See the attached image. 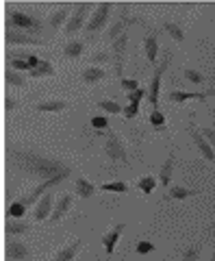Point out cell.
I'll use <instances>...</instances> for the list:
<instances>
[{"mask_svg":"<svg viewBox=\"0 0 215 261\" xmlns=\"http://www.w3.org/2000/svg\"><path fill=\"white\" fill-rule=\"evenodd\" d=\"M102 192H118V194H126L128 192V185L122 183V181H113V183H104L100 187Z\"/></svg>","mask_w":215,"mask_h":261,"instance_id":"cell-30","label":"cell"},{"mask_svg":"<svg viewBox=\"0 0 215 261\" xmlns=\"http://www.w3.org/2000/svg\"><path fill=\"white\" fill-rule=\"evenodd\" d=\"M104 152L111 161H126V148H124L122 140L115 133H106V144H104Z\"/></svg>","mask_w":215,"mask_h":261,"instance_id":"cell-4","label":"cell"},{"mask_svg":"<svg viewBox=\"0 0 215 261\" xmlns=\"http://www.w3.org/2000/svg\"><path fill=\"white\" fill-rule=\"evenodd\" d=\"M172 170H174V152H170V154H168V159H165L163 168H161V174H159V183H161L163 187H170Z\"/></svg>","mask_w":215,"mask_h":261,"instance_id":"cell-16","label":"cell"},{"mask_svg":"<svg viewBox=\"0 0 215 261\" xmlns=\"http://www.w3.org/2000/svg\"><path fill=\"white\" fill-rule=\"evenodd\" d=\"M89 9H92V5H76L74 7V15L70 18V22H68V27H65V31L70 33H76V31H80L83 29V22L87 20V13H89Z\"/></svg>","mask_w":215,"mask_h":261,"instance_id":"cell-7","label":"cell"},{"mask_svg":"<svg viewBox=\"0 0 215 261\" xmlns=\"http://www.w3.org/2000/svg\"><path fill=\"white\" fill-rule=\"evenodd\" d=\"M68 15H70V5L59 7V9H57V11L50 15V20H48V27H50L52 31H57L65 20H68Z\"/></svg>","mask_w":215,"mask_h":261,"instance_id":"cell-17","label":"cell"},{"mask_svg":"<svg viewBox=\"0 0 215 261\" xmlns=\"http://www.w3.org/2000/svg\"><path fill=\"white\" fill-rule=\"evenodd\" d=\"M124 228H126V224L124 222H120V224H115L109 233H104L102 235V244H104V252L106 255H113V250H115V244L120 242V238H122V233H124Z\"/></svg>","mask_w":215,"mask_h":261,"instance_id":"cell-9","label":"cell"},{"mask_svg":"<svg viewBox=\"0 0 215 261\" xmlns=\"http://www.w3.org/2000/svg\"><path fill=\"white\" fill-rule=\"evenodd\" d=\"M122 29H124V22H122V20H118V22H115L113 27L109 29V39H113V42H115L118 37H122V35H124Z\"/></svg>","mask_w":215,"mask_h":261,"instance_id":"cell-36","label":"cell"},{"mask_svg":"<svg viewBox=\"0 0 215 261\" xmlns=\"http://www.w3.org/2000/svg\"><path fill=\"white\" fill-rule=\"evenodd\" d=\"M202 135L206 137V140H209V144H211V148L215 150V130H213V128H204V130H202Z\"/></svg>","mask_w":215,"mask_h":261,"instance_id":"cell-43","label":"cell"},{"mask_svg":"<svg viewBox=\"0 0 215 261\" xmlns=\"http://www.w3.org/2000/svg\"><path fill=\"white\" fill-rule=\"evenodd\" d=\"M137 113H139V105H128V107L124 109V118H126V120H133Z\"/></svg>","mask_w":215,"mask_h":261,"instance_id":"cell-41","label":"cell"},{"mask_svg":"<svg viewBox=\"0 0 215 261\" xmlns=\"http://www.w3.org/2000/svg\"><path fill=\"white\" fill-rule=\"evenodd\" d=\"M83 50H85V44L83 42H68L63 48V55L70 57V59H76V57L83 55Z\"/></svg>","mask_w":215,"mask_h":261,"instance_id":"cell-25","label":"cell"},{"mask_svg":"<svg viewBox=\"0 0 215 261\" xmlns=\"http://www.w3.org/2000/svg\"><path fill=\"white\" fill-rule=\"evenodd\" d=\"M70 205H72V196H70V194L61 196V198H59V202H57V207H55V211H52V216H50V222H52V224H57V222H59V220H61L65 214H68Z\"/></svg>","mask_w":215,"mask_h":261,"instance_id":"cell-15","label":"cell"},{"mask_svg":"<svg viewBox=\"0 0 215 261\" xmlns=\"http://www.w3.org/2000/svg\"><path fill=\"white\" fill-rule=\"evenodd\" d=\"M92 61H94V63H100V65H102V63H106V61H109V55H106V53H94V55H92Z\"/></svg>","mask_w":215,"mask_h":261,"instance_id":"cell-42","label":"cell"},{"mask_svg":"<svg viewBox=\"0 0 215 261\" xmlns=\"http://www.w3.org/2000/svg\"><path fill=\"white\" fill-rule=\"evenodd\" d=\"M137 255H148V252H152L154 250V244L152 242H148V240H144V242H139L137 244Z\"/></svg>","mask_w":215,"mask_h":261,"instance_id":"cell-37","label":"cell"},{"mask_svg":"<svg viewBox=\"0 0 215 261\" xmlns=\"http://www.w3.org/2000/svg\"><path fill=\"white\" fill-rule=\"evenodd\" d=\"M18 107H20V102H18V100H13V98H5V109H7V111L18 109Z\"/></svg>","mask_w":215,"mask_h":261,"instance_id":"cell-44","label":"cell"},{"mask_svg":"<svg viewBox=\"0 0 215 261\" xmlns=\"http://www.w3.org/2000/svg\"><path fill=\"white\" fill-rule=\"evenodd\" d=\"M35 109L37 111H65L68 109V102L65 100H48V102H39Z\"/></svg>","mask_w":215,"mask_h":261,"instance_id":"cell-24","label":"cell"},{"mask_svg":"<svg viewBox=\"0 0 215 261\" xmlns=\"http://www.w3.org/2000/svg\"><path fill=\"white\" fill-rule=\"evenodd\" d=\"M200 194V190H187V187H170V192L165 194V200H170V198H176V200H183V198H189V196H198Z\"/></svg>","mask_w":215,"mask_h":261,"instance_id":"cell-18","label":"cell"},{"mask_svg":"<svg viewBox=\"0 0 215 261\" xmlns=\"http://www.w3.org/2000/svg\"><path fill=\"white\" fill-rule=\"evenodd\" d=\"M76 194L80 196V198H92V196L96 194V187L89 181H85V178H78L76 181Z\"/></svg>","mask_w":215,"mask_h":261,"instance_id":"cell-22","label":"cell"},{"mask_svg":"<svg viewBox=\"0 0 215 261\" xmlns=\"http://www.w3.org/2000/svg\"><path fill=\"white\" fill-rule=\"evenodd\" d=\"M98 107H100L102 111H106V113H124V109L115 100H100Z\"/></svg>","mask_w":215,"mask_h":261,"instance_id":"cell-31","label":"cell"},{"mask_svg":"<svg viewBox=\"0 0 215 261\" xmlns=\"http://www.w3.org/2000/svg\"><path fill=\"white\" fill-rule=\"evenodd\" d=\"M80 246H83V240H76L72 246L63 248L61 252H57V257L52 261H74V257H76V252L80 250Z\"/></svg>","mask_w":215,"mask_h":261,"instance_id":"cell-19","label":"cell"},{"mask_svg":"<svg viewBox=\"0 0 215 261\" xmlns=\"http://www.w3.org/2000/svg\"><path fill=\"white\" fill-rule=\"evenodd\" d=\"M211 261H215V250H213V257H211Z\"/></svg>","mask_w":215,"mask_h":261,"instance_id":"cell-45","label":"cell"},{"mask_svg":"<svg viewBox=\"0 0 215 261\" xmlns=\"http://www.w3.org/2000/svg\"><path fill=\"white\" fill-rule=\"evenodd\" d=\"M163 29L170 33V37L174 39V42H178V44H180V42H185V33H183V29H180L178 24H174V22H165V24H163Z\"/></svg>","mask_w":215,"mask_h":261,"instance_id":"cell-26","label":"cell"},{"mask_svg":"<svg viewBox=\"0 0 215 261\" xmlns=\"http://www.w3.org/2000/svg\"><path fill=\"white\" fill-rule=\"evenodd\" d=\"M109 15H111V5H109V3L98 5L96 11H94V15H92V18H89V22H87V33H98V31H102L104 24H106V20H109Z\"/></svg>","mask_w":215,"mask_h":261,"instance_id":"cell-5","label":"cell"},{"mask_svg":"<svg viewBox=\"0 0 215 261\" xmlns=\"http://www.w3.org/2000/svg\"><path fill=\"white\" fill-rule=\"evenodd\" d=\"M11 68H13V70H26V72L33 70V68H31V63H29V61H24V59H11Z\"/></svg>","mask_w":215,"mask_h":261,"instance_id":"cell-40","label":"cell"},{"mask_svg":"<svg viewBox=\"0 0 215 261\" xmlns=\"http://www.w3.org/2000/svg\"><path fill=\"white\" fill-rule=\"evenodd\" d=\"M144 46H146V59L150 63H154L156 55H159V33H150V35L146 37Z\"/></svg>","mask_w":215,"mask_h":261,"instance_id":"cell-14","label":"cell"},{"mask_svg":"<svg viewBox=\"0 0 215 261\" xmlns=\"http://www.w3.org/2000/svg\"><path fill=\"white\" fill-rule=\"evenodd\" d=\"M9 159H13V163L18 166V170H22L24 174L41 178V183H46V181L61 183L72 174V168L65 166V163L59 161V159L39 157V154L24 152V150H18V148L9 150Z\"/></svg>","mask_w":215,"mask_h":261,"instance_id":"cell-1","label":"cell"},{"mask_svg":"<svg viewBox=\"0 0 215 261\" xmlns=\"http://www.w3.org/2000/svg\"><path fill=\"white\" fill-rule=\"evenodd\" d=\"M185 79L189 81V83H194V85H202L204 83V76L198 70H185Z\"/></svg>","mask_w":215,"mask_h":261,"instance_id":"cell-34","label":"cell"},{"mask_svg":"<svg viewBox=\"0 0 215 261\" xmlns=\"http://www.w3.org/2000/svg\"><path fill=\"white\" fill-rule=\"evenodd\" d=\"M5 81H7V85H13V87H24V85H26V79H24V74H20V72H15V70H7Z\"/></svg>","mask_w":215,"mask_h":261,"instance_id":"cell-27","label":"cell"},{"mask_svg":"<svg viewBox=\"0 0 215 261\" xmlns=\"http://www.w3.org/2000/svg\"><path fill=\"white\" fill-rule=\"evenodd\" d=\"M198 259H200V248H198V246H194V248L185 250L183 261H198Z\"/></svg>","mask_w":215,"mask_h":261,"instance_id":"cell-39","label":"cell"},{"mask_svg":"<svg viewBox=\"0 0 215 261\" xmlns=\"http://www.w3.org/2000/svg\"><path fill=\"white\" fill-rule=\"evenodd\" d=\"M50 209H52V194L48 192V194L41 196V200L37 202V209H35V214H33V216H35L37 222H41V220H46V218H48Z\"/></svg>","mask_w":215,"mask_h":261,"instance_id":"cell-13","label":"cell"},{"mask_svg":"<svg viewBox=\"0 0 215 261\" xmlns=\"http://www.w3.org/2000/svg\"><path fill=\"white\" fill-rule=\"evenodd\" d=\"M29 226H31V224L22 222V220H9V222L5 224V233L9 235V238H11V235L15 238V235H22V233H26V231H29Z\"/></svg>","mask_w":215,"mask_h":261,"instance_id":"cell-20","label":"cell"},{"mask_svg":"<svg viewBox=\"0 0 215 261\" xmlns=\"http://www.w3.org/2000/svg\"><path fill=\"white\" fill-rule=\"evenodd\" d=\"M146 96H148V89L139 87V89H135V92H128V100H130V105H139Z\"/></svg>","mask_w":215,"mask_h":261,"instance_id":"cell-32","label":"cell"},{"mask_svg":"<svg viewBox=\"0 0 215 261\" xmlns=\"http://www.w3.org/2000/svg\"><path fill=\"white\" fill-rule=\"evenodd\" d=\"M31 79H39V76H52L55 74V68H52V63H48V61H41L35 70H31L29 72Z\"/></svg>","mask_w":215,"mask_h":261,"instance_id":"cell-23","label":"cell"},{"mask_svg":"<svg viewBox=\"0 0 215 261\" xmlns=\"http://www.w3.org/2000/svg\"><path fill=\"white\" fill-rule=\"evenodd\" d=\"M100 79H104V70L102 68H87L85 72H83V81H85L87 85H94Z\"/></svg>","mask_w":215,"mask_h":261,"instance_id":"cell-21","label":"cell"},{"mask_svg":"<svg viewBox=\"0 0 215 261\" xmlns=\"http://www.w3.org/2000/svg\"><path fill=\"white\" fill-rule=\"evenodd\" d=\"M126 46H128V37L126 35H122L118 37L113 42V57H115V74H118L120 79L122 76V72H124V57H126Z\"/></svg>","mask_w":215,"mask_h":261,"instance_id":"cell-6","label":"cell"},{"mask_svg":"<svg viewBox=\"0 0 215 261\" xmlns=\"http://www.w3.org/2000/svg\"><path fill=\"white\" fill-rule=\"evenodd\" d=\"M7 18H9V24H13V27H18V29H26V31H35V33H39L41 29H44V24H41L37 18L26 15L22 11H9Z\"/></svg>","mask_w":215,"mask_h":261,"instance_id":"cell-3","label":"cell"},{"mask_svg":"<svg viewBox=\"0 0 215 261\" xmlns=\"http://www.w3.org/2000/svg\"><path fill=\"white\" fill-rule=\"evenodd\" d=\"M120 85L126 89V92H135V89H139V83L135 79H120Z\"/></svg>","mask_w":215,"mask_h":261,"instance_id":"cell-38","label":"cell"},{"mask_svg":"<svg viewBox=\"0 0 215 261\" xmlns=\"http://www.w3.org/2000/svg\"><path fill=\"white\" fill-rule=\"evenodd\" d=\"M215 94V89H209V92H172L170 94V100L174 102V105H180V102H185V100H204L206 96H211Z\"/></svg>","mask_w":215,"mask_h":261,"instance_id":"cell-11","label":"cell"},{"mask_svg":"<svg viewBox=\"0 0 215 261\" xmlns=\"http://www.w3.org/2000/svg\"><path fill=\"white\" fill-rule=\"evenodd\" d=\"M5 42L7 44H33V46H44V42L37 37H31L29 33H20V31H7L5 33Z\"/></svg>","mask_w":215,"mask_h":261,"instance_id":"cell-10","label":"cell"},{"mask_svg":"<svg viewBox=\"0 0 215 261\" xmlns=\"http://www.w3.org/2000/svg\"><path fill=\"white\" fill-rule=\"evenodd\" d=\"M137 187H139V190H142L146 196H148V194H152V192H154V187H156V178H154V176H144V178H139V181H137Z\"/></svg>","mask_w":215,"mask_h":261,"instance_id":"cell-29","label":"cell"},{"mask_svg":"<svg viewBox=\"0 0 215 261\" xmlns=\"http://www.w3.org/2000/svg\"><path fill=\"white\" fill-rule=\"evenodd\" d=\"M24 214H26V205H24L22 200H15V202H11V205H9V209H7V216H9V218H13V220L22 218Z\"/></svg>","mask_w":215,"mask_h":261,"instance_id":"cell-28","label":"cell"},{"mask_svg":"<svg viewBox=\"0 0 215 261\" xmlns=\"http://www.w3.org/2000/svg\"><path fill=\"white\" fill-rule=\"evenodd\" d=\"M150 124L154 128H163L165 126V116H163L159 109H152V113H150Z\"/></svg>","mask_w":215,"mask_h":261,"instance_id":"cell-33","label":"cell"},{"mask_svg":"<svg viewBox=\"0 0 215 261\" xmlns=\"http://www.w3.org/2000/svg\"><path fill=\"white\" fill-rule=\"evenodd\" d=\"M172 61V50L165 53V57L161 59V63L154 68L152 72V79H150V87H148V100H150L152 105V109H159L156 105H159V92H161V76H163V72L168 70V65Z\"/></svg>","mask_w":215,"mask_h":261,"instance_id":"cell-2","label":"cell"},{"mask_svg":"<svg viewBox=\"0 0 215 261\" xmlns=\"http://www.w3.org/2000/svg\"><path fill=\"white\" fill-rule=\"evenodd\" d=\"M5 252H7V259H13V261H22V259L29 257V248L24 246L22 242H18V240H9V242H7Z\"/></svg>","mask_w":215,"mask_h":261,"instance_id":"cell-12","label":"cell"},{"mask_svg":"<svg viewBox=\"0 0 215 261\" xmlns=\"http://www.w3.org/2000/svg\"><path fill=\"white\" fill-rule=\"evenodd\" d=\"M189 135H192V140H194V144L198 146V150H200L202 157L209 159V161H215V150L211 148L209 140H206L202 133H198V130L194 128V124H189Z\"/></svg>","mask_w":215,"mask_h":261,"instance_id":"cell-8","label":"cell"},{"mask_svg":"<svg viewBox=\"0 0 215 261\" xmlns=\"http://www.w3.org/2000/svg\"><path fill=\"white\" fill-rule=\"evenodd\" d=\"M92 126L96 130H106V128H109V120H106L104 116H94L92 118Z\"/></svg>","mask_w":215,"mask_h":261,"instance_id":"cell-35","label":"cell"}]
</instances>
